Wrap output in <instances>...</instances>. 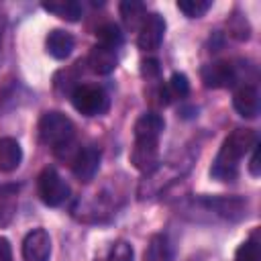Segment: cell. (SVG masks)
Returning <instances> with one entry per match:
<instances>
[{
	"instance_id": "obj_10",
	"label": "cell",
	"mask_w": 261,
	"mask_h": 261,
	"mask_svg": "<svg viewBox=\"0 0 261 261\" xmlns=\"http://www.w3.org/2000/svg\"><path fill=\"white\" fill-rule=\"evenodd\" d=\"M200 202L206 206V210H210L222 218H228V220L243 218L245 210H247V202L237 196H214V198H202Z\"/></svg>"
},
{
	"instance_id": "obj_24",
	"label": "cell",
	"mask_w": 261,
	"mask_h": 261,
	"mask_svg": "<svg viewBox=\"0 0 261 261\" xmlns=\"http://www.w3.org/2000/svg\"><path fill=\"white\" fill-rule=\"evenodd\" d=\"M251 151H253V155H251V161H249V173L257 177L261 173V163H259L261 161V149H259V143Z\"/></svg>"
},
{
	"instance_id": "obj_23",
	"label": "cell",
	"mask_w": 261,
	"mask_h": 261,
	"mask_svg": "<svg viewBox=\"0 0 261 261\" xmlns=\"http://www.w3.org/2000/svg\"><path fill=\"white\" fill-rule=\"evenodd\" d=\"M159 71H161V67H159V61H157V59H145V61L141 63V73H143V77H147V80L157 77Z\"/></svg>"
},
{
	"instance_id": "obj_15",
	"label": "cell",
	"mask_w": 261,
	"mask_h": 261,
	"mask_svg": "<svg viewBox=\"0 0 261 261\" xmlns=\"http://www.w3.org/2000/svg\"><path fill=\"white\" fill-rule=\"evenodd\" d=\"M43 10L55 14L57 18H63V20H69V22H75L82 18L84 14V6L82 2L77 0H53V2H43L41 4Z\"/></svg>"
},
{
	"instance_id": "obj_11",
	"label": "cell",
	"mask_w": 261,
	"mask_h": 261,
	"mask_svg": "<svg viewBox=\"0 0 261 261\" xmlns=\"http://www.w3.org/2000/svg\"><path fill=\"white\" fill-rule=\"evenodd\" d=\"M232 106L234 110L239 112V116L243 118H257L259 114V92L255 86L251 84H245L241 88L234 90L232 94Z\"/></svg>"
},
{
	"instance_id": "obj_13",
	"label": "cell",
	"mask_w": 261,
	"mask_h": 261,
	"mask_svg": "<svg viewBox=\"0 0 261 261\" xmlns=\"http://www.w3.org/2000/svg\"><path fill=\"white\" fill-rule=\"evenodd\" d=\"M73 47H75L73 37H71L67 31H63V29H53V31H49V35H47V39H45V49H47V53H49L53 59H67V57L71 55Z\"/></svg>"
},
{
	"instance_id": "obj_19",
	"label": "cell",
	"mask_w": 261,
	"mask_h": 261,
	"mask_svg": "<svg viewBox=\"0 0 261 261\" xmlns=\"http://www.w3.org/2000/svg\"><path fill=\"white\" fill-rule=\"evenodd\" d=\"M165 94H167V98H165L167 102H169L171 98H184V96H188V94H190V82H188L186 73L175 71V73L169 77V82H167Z\"/></svg>"
},
{
	"instance_id": "obj_21",
	"label": "cell",
	"mask_w": 261,
	"mask_h": 261,
	"mask_svg": "<svg viewBox=\"0 0 261 261\" xmlns=\"http://www.w3.org/2000/svg\"><path fill=\"white\" fill-rule=\"evenodd\" d=\"M212 8L210 0H177V10H181L188 18H200Z\"/></svg>"
},
{
	"instance_id": "obj_5",
	"label": "cell",
	"mask_w": 261,
	"mask_h": 261,
	"mask_svg": "<svg viewBox=\"0 0 261 261\" xmlns=\"http://www.w3.org/2000/svg\"><path fill=\"white\" fill-rule=\"evenodd\" d=\"M37 192L45 206L57 208L69 198V186L55 167H45L37 177Z\"/></svg>"
},
{
	"instance_id": "obj_12",
	"label": "cell",
	"mask_w": 261,
	"mask_h": 261,
	"mask_svg": "<svg viewBox=\"0 0 261 261\" xmlns=\"http://www.w3.org/2000/svg\"><path fill=\"white\" fill-rule=\"evenodd\" d=\"M88 65L94 73H100V75H106L110 71L116 69L118 65V53L114 49H108L104 45H94L88 53Z\"/></svg>"
},
{
	"instance_id": "obj_7",
	"label": "cell",
	"mask_w": 261,
	"mask_h": 261,
	"mask_svg": "<svg viewBox=\"0 0 261 261\" xmlns=\"http://www.w3.org/2000/svg\"><path fill=\"white\" fill-rule=\"evenodd\" d=\"M200 75H202L204 86L210 88V90L230 88V86H234L237 80H239L237 67H234L230 61H214V63H208V65L202 67Z\"/></svg>"
},
{
	"instance_id": "obj_22",
	"label": "cell",
	"mask_w": 261,
	"mask_h": 261,
	"mask_svg": "<svg viewBox=\"0 0 261 261\" xmlns=\"http://www.w3.org/2000/svg\"><path fill=\"white\" fill-rule=\"evenodd\" d=\"M106 261H135L133 245L126 243V241H116V243L110 247Z\"/></svg>"
},
{
	"instance_id": "obj_9",
	"label": "cell",
	"mask_w": 261,
	"mask_h": 261,
	"mask_svg": "<svg viewBox=\"0 0 261 261\" xmlns=\"http://www.w3.org/2000/svg\"><path fill=\"white\" fill-rule=\"evenodd\" d=\"M24 261H49L51 257V237L45 228L31 230L22 241Z\"/></svg>"
},
{
	"instance_id": "obj_8",
	"label": "cell",
	"mask_w": 261,
	"mask_h": 261,
	"mask_svg": "<svg viewBox=\"0 0 261 261\" xmlns=\"http://www.w3.org/2000/svg\"><path fill=\"white\" fill-rule=\"evenodd\" d=\"M100 149L94 145H88L80 149L71 161V171L80 181H92L94 175L100 169Z\"/></svg>"
},
{
	"instance_id": "obj_1",
	"label": "cell",
	"mask_w": 261,
	"mask_h": 261,
	"mask_svg": "<svg viewBox=\"0 0 261 261\" xmlns=\"http://www.w3.org/2000/svg\"><path fill=\"white\" fill-rule=\"evenodd\" d=\"M259 143L253 128H234L220 145L216 159L210 167V175L220 181H230L239 173V161Z\"/></svg>"
},
{
	"instance_id": "obj_14",
	"label": "cell",
	"mask_w": 261,
	"mask_h": 261,
	"mask_svg": "<svg viewBox=\"0 0 261 261\" xmlns=\"http://www.w3.org/2000/svg\"><path fill=\"white\" fill-rule=\"evenodd\" d=\"M22 161V147L16 139L12 137H2L0 139V171L12 173L18 169Z\"/></svg>"
},
{
	"instance_id": "obj_3",
	"label": "cell",
	"mask_w": 261,
	"mask_h": 261,
	"mask_svg": "<svg viewBox=\"0 0 261 261\" xmlns=\"http://www.w3.org/2000/svg\"><path fill=\"white\" fill-rule=\"evenodd\" d=\"M73 135H75V126L71 118L59 110L43 112V116L39 118V139L41 143H45L55 151L71 145Z\"/></svg>"
},
{
	"instance_id": "obj_17",
	"label": "cell",
	"mask_w": 261,
	"mask_h": 261,
	"mask_svg": "<svg viewBox=\"0 0 261 261\" xmlns=\"http://www.w3.org/2000/svg\"><path fill=\"white\" fill-rule=\"evenodd\" d=\"M120 16H122V22L126 24V29H139L143 18L147 16L145 4L139 2V0H124V2H120Z\"/></svg>"
},
{
	"instance_id": "obj_4",
	"label": "cell",
	"mask_w": 261,
	"mask_h": 261,
	"mask_svg": "<svg viewBox=\"0 0 261 261\" xmlns=\"http://www.w3.org/2000/svg\"><path fill=\"white\" fill-rule=\"evenodd\" d=\"M71 104L84 116H98L108 110V96L100 86L80 84L71 90Z\"/></svg>"
},
{
	"instance_id": "obj_16",
	"label": "cell",
	"mask_w": 261,
	"mask_h": 261,
	"mask_svg": "<svg viewBox=\"0 0 261 261\" xmlns=\"http://www.w3.org/2000/svg\"><path fill=\"white\" fill-rule=\"evenodd\" d=\"M145 261H173V251L165 234H153L145 249Z\"/></svg>"
},
{
	"instance_id": "obj_20",
	"label": "cell",
	"mask_w": 261,
	"mask_h": 261,
	"mask_svg": "<svg viewBox=\"0 0 261 261\" xmlns=\"http://www.w3.org/2000/svg\"><path fill=\"white\" fill-rule=\"evenodd\" d=\"M234 261H261V247L257 243V232L239 245L234 253Z\"/></svg>"
},
{
	"instance_id": "obj_18",
	"label": "cell",
	"mask_w": 261,
	"mask_h": 261,
	"mask_svg": "<svg viewBox=\"0 0 261 261\" xmlns=\"http://www.w3.org/2000/svg\"><path fill=\"white\" fill-rule=\"evenodd\" d=\"M96 37H98V45H104L108 49H114L118 51L124 43V37H122V31L118 29V24L114 22H106L102 24L98 31H96Z\"/></svg>"
},
{
	"instance_id": "obj_6",
	"label": "cell",
	"mask_w": 261,
	"mask_h": 261,
	"mask_svg": "<svg viewBox=\"0 0 261 261\" xmlns=\"http://www.w3.org/2000/svg\"><path fill=\"white\" fill-rule=\"evenodd\" d=\"M165 18L159 12H151L143 18L141 27H139V37H137V45L143 51H155L159 49L163 37H165Z\"/></svg>"
},
{
	"instance_id": "obj_2",
	"label": "cell",
	"mask_w": 261,
	"mask_h": 261,
	"mask_svg": "<svg viewBox=\"0 0 261 261\" xmlns=\"http://www.w3.org/2000/svg\"><path fill=\"white\" fill-rule=\"evenodd\" d=\"M165 128V120L157 112H145L135 122V147L130 161L141 171H151L157 165V145Z\"/></svg>"
},
{
	"instance_id": "obj_25",
	"label": "cell",
	"mask_w": 261,
	"mask_h": 261,
	"mask_svg": "<svg viewBox=\"0 0 261 261\" xmlns=\"http://www.w3.org/2000/svg\"><path fill=\"white\" fill-rule=\"evenodd\" d=\"M0 261H12V247L6 237H0Z\"/></svg>"
}]
</instances>
